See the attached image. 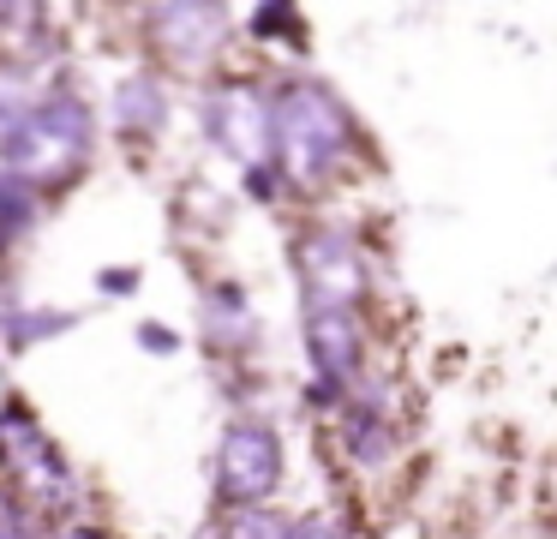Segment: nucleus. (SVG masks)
Returning <instances> with one entry per match:
<instances>
[{
  "mask_svg": "<svg viewBox=\"0 0 557 539\" xmlns=\"http://www.w3.org/2000/svg\"><path fill=\"white\" fill-rule=\"evenodd\" d=\"M276 102V168L288 186H330L354 150H360V126H354L348 102L312 72H288L270 84Z\"/></svg>",
  "mask_w": 557,
  "mask_h": 539,
  "instance_id": "obj_1",
  "label": "nucleus"
},
{
  "mask_svg": "<svg viewBox=\"0 0 557 539\" xmlns=\"http://www.w3.org/2000/svg\"><path fill=\"white\" fill-rule=\"evenodd\" d=\"M0 479L30 515H54V522L78 515V467L18 390L0 395Z\"/></svg>",
  "mask_w": 557,
  "mask_h": 539,
  "instance_id": "obj_2",
  "label": "nucleus"
},
{
  "mask_svg": "<svg viewBox=\"0 0 557 539\" xmlns=\"http://www.w3.org/2000/svg\"><path fill=\"white\" fill-rule=\"evenodd\" d=\"M198 120H205V138L240 174L276 168V102H270V78H258V72L210 78L205 96H198Z\"/></svg>",
  "mask_w": 557,
  "mask_h": 539,
  "instance_id": "obj_3",
  "label": "nucleus"
},
{
  "mask_svg": "<svg viewBox=\"0 0 557 539\" xmlns=\"http://www.w3.org/2000/svg\"><path fill=\"white\" fill-rule=\"evenodd\" d=\"M282 479H288V443L270 419H228L216 431V455H210V486H216L222 510H252V503H276Z\"/></svg>",
  "mask_w": 557,
  "mask_h": 539,
  "instance_id": "obj_4",
  "label": "nucleus"
},
{
  "mask_svg": "<svg viewBox=\"0 0 557 539\" xmlns=\"http://www.w3.org/2000/svg\"><path fill=\"white\" fill-rule=\"evenodd\" d=\"M294 270H300V306L366 311V299H372V258L354 228L312 222L294 240Z\"/></svg>",
  "mask_w": 557,
  "mask_h": 539,
  "instance_id": "obj_5",
  "label": "nucleus"
},
{
  "mask_svg": "<svg viewBox=\"0 0 557 539\" xmlns=\"http://www.w3.org/2000/svg\"><path fill=\"white\" fill-rule=\"evenodd\" d=\"M145 42L157 48V60L169 72H210L222 60V48L234 42V12L210 7V0H174V7H145Z\"/></svg>",
  "mask_w": 557,
  "mask_h": 539,
  "instance_id": "obj_6",
  "label": "nucleus"
},
{
  "mask_svg": "<svg viewBox=\"0 0 557 539\" xmlns=\"http://www.w3.org/2000/svg\"><path fill=\"white\" fill-rule=\"evenodd\" d=\"M300 342H306V366L318 383L348 390L366 378V311H336V306H300Z\"/></svg>",
  "mask_w": 557,
  "mask_h": 539,
  "instance_id": "obj_7",
  "label": "nucleus"
},
{
  "mask_svg": "<svg viewBox=\"0 0 557 539\" xmlns=\"http://www.w3.org/2000/svg\"><path fill=\"white\" fill-rule=\"evenodd\" d=\"M90 156L73 150V144L61 138V132H49L37 114H18L13 126H0V168H13L18 180H30L37 192H61L78 180V168H85Z\"/></svg>",
  "mask_w": 557,
  "mask_h": 539,
  "instance_id": "obj_8",
  "label": "nucleus"
},
{
  "mask_svg": "<svg viewBox=\"0 0 557 539\" xmlns=\"http://www.w3.org/2000/svg\"><path fill=\"white\" fill-rule=\"evenodd\" d=\"M198 335H205V347L216 359H246L258 347L264 323H258V311H252V294H246L234 275L205 282V294H198Z\"/></svg>",
  "mask_w": 557,
  "mask_h": 539,
  "instance_id": "obj_9",
  "label": "nucleus"
},
{
  "mask_svg": "<svg viewBox=\"0 0 557 539\" xmlns=\"http://www.w3.org/2000/svg\"><path fill=\"white\" fill-rule=\"evenodd\" d=\"M174 114V96H169V72L145 66V72H126L109 96V126L121 138H157Z\"/></svg>",
  "mask_w": 557,
  "mask_h": 539,
  "instance_id": "obj_10",
  "label": "nucleus"
},
{
  "mask_svg": "<svg viewBox=\"0 0 557 539\" xmlns=\"http://www.w3.org/2000/svg\"><path fill=\"white\" fill-rule=\"evenodd\" d=\"M78 311L66 306H0V347L7 354H30L42 342H61V335L78 330Z\"/></svg>",
  "mask_w": 557,
  "mask_h": 539,
  "instance_id": "obj_11",
  "label": "nucleus"
},
{
  "mask_svg": "<svg viewBox=\"0 0 557 539\" xmlns=\"http://www.w3.org/2000/svg\"><path fill=\"white\" fill-rule=\"evenodd\" d=\"M312 24H306V12L294 7V0H264V7L246 12V36L264 48H288V54H306L312 48Z\"/></svg>",
  "mask_w": 557,
  "mask_h": 539,
  "instance_id": "obj_12",
  "label": "nucleus"
},
{
  "mask_svg": "<svg viewBox=\"0 0 557 539\" xmlns=\"http://www.w3.org/2000/svg\"><path fill=\"white\" fill-rule=\"evenodd\" d=\"M42 222V192L30 180H18L13 168H0V246L13 252L25 234H37Z\"/></svg>",
  "mask_w": 557,
  "mask_h": 539,
  "instance_id": "obj_13",
  "label": "nucleus"
},
{
  "mask_svg": "<svg viewBox=\"0 0 557 539\" xmlns=\"http://www.w3.org/2000/svg\"><path fill=\"white\" fill-rule=\"evenodd\" d=\"M210 539H294V515L276 503H252V510H216Z\"/></svg>",
  "mask_w": 557,
  "mask_h": 539,
  "instance_id": "obj_14",
  "label": "nucleus"
},
{
  "mask_svg": "<svg viewBox=\"0 0 557 539\" xmlns=\"http://www.w3.org/2000/svg\"><path fill=\"white\" fill-rule=\"evenodd\" d=\"M133 342H138V354H150V359H174L186 347V335L174 330V323H162V318H145L133 330Z\"/></svg>",
  "mask_w": 557,
  "mask_h": 539,
  "instance_id": "obj_15",
  "label": "nucleus"
},
{
  "mask_svg": "<svg viewBox=\"0 0 557 539\" xmlns=\"http://www.w3.org/2000/svg\"><path fill=\"white\" fill-rule=\"evenodd\" d=\"M294 539H354V522L342 510H306L294 515Z\"/></svg>",
  "mask_w": 557,
  "mask_h": 539,
  "instance_id": "obj_16",
  "label": "nucleus"
},
{
  "mask_svg": "<svg viewBox=\"0 0 557 539\" xmlns=\"http://www.w3.org/2000/svg\"><path fill=\"white\" fill-rule=\"evenodd\" d=\"M138 287H145V270H138V264H102L97 270V294L102 299H133Z\"/></svg>",
  "mask_w": 557,
  "mask_h": 539,
  "instance_id": "obj_17",
  "label": "nucleus"
},
{
  "mask_svg": "<svg viewBox=\"0 0 557 539\" xmlns=\"http://www.w3.org/2000/svg\"><path fill=\"white\" fill-rule=\"evenodd\" d=\"M240 186H246V198H258V204H282L288 174H282V168H258V174H240Z\"/></svg>",
  "mask_w": 557,
  "mask_h": 539,
  "instance_id": "obj_18",
  "label": "nucleus"
},
{
  "mask_svg": "<svg viewBox=\"0 0 557 539\" xmlns=\"http://www.w3.org/2000/svg\"><path fill=\"white\" fill-rule=\"evenodd\" d=\"M42 539H114L109 527H97V522H85V515H66V522H54Z\"/></svg>",
  "mask_w": 557,
  "mask_h": 539,
  "instance_id": "obj_19",
  "label": "nucleus"
},
{
  "mask_svg": "<svg viewBox=\"0 0 557 539\" xmlns=\"http://www.w3.org/2000/svg\"><path fill=\"white\" fill-rule=\"evenodd\" d=\"M0 527H37V522H30V510L13 498V486H7V479H0Z\"/></svg>",
  "mask_w": 557,
  "mask_h": 539,
  "instance_id": "obj_20",
  "label": "nucleus"
},
{
  "mask_svg": "<svg viewBox=\"0 0 557 539\" xmlns=\"http://www.w3.org/2000/svg\"><path fill=\"white\" fill-rule=\"evenodd\" d=\"M0 539H42L37 527H0Z\"/></svg>",
  "mask_w": 557,
  "mask_h": 539,
  "instance_id": "obj_21",
  "label": "nucleus"
},
{
  "mask_svg": "<svg viewBox=\"0 0 557 539\" xmlns=\"http://www.w3.org/2000/svg\"><path fill=\"white\" fill-rule=\"evenodd\" d=\"M0 36H7V7H0Z\"/></svg>",
  "mask_w": 557,
  "mask_h": 539,
  "instance_id": "obj_22",
  "label": "nucleus"
}]
</instances>
